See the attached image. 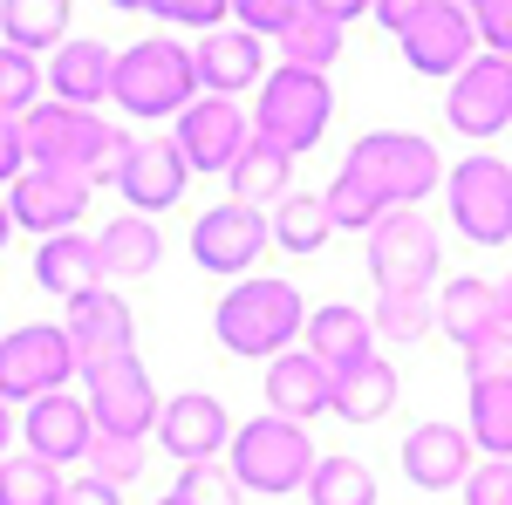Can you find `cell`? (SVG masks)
Returning a JSON list of instances; mask_svg holds the SVG:
<instances>
[{"instance_id": "9a60e30c", "label": "cell", "mask_w": 512, "mask_h": 505, "mask_svg": "<svg viewBox=\"0 0 512 505\" xmlns=\"http://www.w3.org/2000/svg\"><path fill=\"white\" fill-rule=\"evenodd\" d=\"M274 239V219H260L253 205H212L205 219L192 226V260L205 273H246L260 260V246Z\"/></svg>"}, {"instance_id": "816d5d0a", "label": "cell", "mask_w": 512, "mask_h": 505, "mask_svg": "<svg viewBox=\"0 0 512 505\" xmlns=\"http://www.w3.org/2000/svg\"><path fill=\"white\" fill-rule=\"evenodd\" d=\"M158 505H178V499H158Z\"/></svg>"}, {"instance_id": "d6a6232c", "label": "cell", "mask_w": 512, "mask_h": 505, "mask_svg": "<svg viewBox=\"0 0 512 505\" xmlns=\"http://www.w3.org/2000/svg\"><path fill=\"white\" fill-rule=\"evenodd\" d=\"M62 492H69V478L55 465H41L35 451L0 458V505H62Z\"/></svg>"}, {"instance_id": "484cf974", "label": "cell", "mask_w": 512, "mask_h": 505, "mask_svg": "<svg viewBox=\"0 0 512 505\" xmlns=\"http://www.w3.org/2000/svg\"><path fill=\"white\" fill-rule=\"evenodd\" d=\"M369 335H376L369 314L342 308V301L321 308V314H308V355H315L328 376H342V369H355V362H369V355H376V349H369Z\"/></svg>"}, {"instance_id": "836d02e7", "label": "cell", "mask_w": 512, "mask_h": 505, "mask_svg": "<svg viewBox=\"0 0 512 505\" xmlns=\"http://www.w3.org/2000/svg\"><path fill=\"white\" fill-rule=\"evenodd\" d=\"M472 444L485 458H512V376L472 383Z\"/></svg>"}, {"instance_id": "44dd1931", "label": "cell", "mask_w": 512, "mask_h": 505, "mask_svg": "<svg viewBox=\"0 0 512 505\" xmlns=\"http://www.w3.org/2000/svg\"><path fill=\"white\" fill-rule=\"evenodd\" d=\"M321 410H335V376L321 369L308 349H287L280 362H267V417L287 424H315Z\"/></svg>"}, {"instance_id": "8d00e7d4", "label": "cell", "mask_w": 512, "mask_h": 505, "mask_svg": "<svg viewBox=\"0 0 512 505\" xmlns=\"http://www.w3.org/2000/svg\"><path fill=\"white\" fill-rule=\"evenodd\" d=\"M369 328H376L383 342H424L437 328V301L431 294H383L376 314H369Z\"/></svg>"}, {"instance_id": "7bdbcfd3", "label": "cell", "mask_w": 512, "mask_h": 505, "mask_svg": "<svg viewBox=\"0 0 512 505\" xmlns=\"http://www.w3.org/2000/svg\"><path fill=\"white\" fill-rule=\"evenodd\" d=\"M465 369H472V383H506L512 376V328H492L485 342H472Z\"/></svg>"}, {"instance_id": "277c9868", "label": "cell", "mask_w": 512, "mask_h": 505, "mask_svg": "<svg viewBox=\"0 0 512 505\" xmlns=\"http://www.w3.org/2000/svg\"><path fill=\"white\" fill-rule=\"evenodd\" d=\"M342 171L362 178L390 212H417V205L437 192V178H444L437 144L417 137V130H369V137H355V151L342 157Z\"/></svg>"}, {"instance_id": "e0dca14e", "label": "cell", "mask_w": 512, "mask_h": 505, "mask_svg": "<svg viewBox=\"0 0 512 505\" xmlns=\"http://www.w3.org/2000/svg\"><path fill=\"white\" fill-rule=\"evenodd\" d=\"M185 178H192V164H185V151L171 137H137L117 171V192L123 205H137V219H158L164 205L185 198Z\"/></svg>"}, {"instance_id": "d6986e66", "label": "cell", "mask_w": 512, "mask_h": 505, "mask_svg": "<svg viewBox=\"0 0 512 505\" xmlns=\"http://www.w3.org/2000/svg\"><path fill=\"white\" fill-rule=\"evenodd\" d=\"M21 437H28V451H35L41 465H76V458H89V444H96V417H89V403L82 396H41V403H28V417H21Z\"/></svg>"}, {"instance_id": "4fadbf2b", "label": "cell", "mask_w": 512, "mask_h": 505, "mask_svg": "<svg viewBox=\"0 0 512 505\" xmlns=\"http://www.w3.org/2000/svg\"><path fill=\"white\" fill-rule=\"evenodd\" d=\"M89 192H96L89 178H69V171H41V164H28V171L14 178V192H7V212H14V226H21V233L62 239L82 219Z\"/></svg>"}, {"instance_id": "b9f144b4", "label": "cell", "mask_w": 512, "mask_h": 505, "mask_svg": "<svg viewBox=\"0 0 512 505\" xmlns=\"http://www.w3.org/2000/svg\"><path fill=\"white\" fill-rule=\"evenodd\" d=\"M151 21H178L198 35H219L233 21V0H151Z\"/></svg>"}, {"instance_id": "9c48e42d", "label": "cell", "mask_w": 512, "mask_h": 505, "mask_svg": "<svg viewBox=\"0 0 512 505\" xmlns=\"http://www.w3.org/2000/svg\"><path fill=\"white\" fill-rule=\"evenodd\" d=\"M444 198H451V226L472 246H506L512 239V164L506 157L472 151L444 178Z\"/></svg>"}, {"instance_id": "5b68a950", "label": "cell", "mask_w": 512, "mask_h": 505, "mask_svg": "<svg viewBox=\"0 0 512 505\" xmlns=\"http://www.w3.org/2000/svg\"><path fill=\"white\" fill-rule=\"evenodd\" d=\"M376 21L403 41V62L417 76H458L465 62H478L472 7H458V0H390V7H376Z\"/></svg>"}, {"instance_id": "f6af8a7d", "label": "cell", "mask_w": 512, "mask_h": 505, "mask_svg": "<svg viewBox=\"0 0 512 505\" xmlns=\"http://www.w3.org/2000/svg\"><path fill=\"white\" fill-rule=\"evenodd\" d=\"M472 28H478V41H485V55H506L512 62V0H478Z\"/></svg>"}, {"instance_id": "d590c367", "label": "cell", "mask_w": 512, "mask_h": 505, "mask_svg": "<svg viewBox=\"0 0 512 505\" xmlns=\"http://www.w3.org/2000/svg\"><path fill=\"white\" fill-rule=\"evenodd\" d=\"M308 505H376V478L362 458H315Z\"/></svg>"}, {"instance_id": "ab89813d", "label": "cell", "mask_w": 512, "mask_h": 505, "mask_svg": "<svg viewBox=\"0 0 512 505\" xmlns=\"http://www.w3.org/2000/svg\"><path fill=\"white\" fill-rule=\"evenodd\" d=\"M82 465H89V478H103V485L123 492V485L144 471V444H137V437H103V430H96V444H89Z\"/></svg>"}, {"instance_id": "ba28073f", "label": "cell", "mask_w": 512, "mask_h": 505, "mask_svg": "<svg viewBox=\"0 0 512 505\" xmlns=\"http://www.w3.org/2000/svg\"><path fill=\"white\" fill-rule=\"evenodd\" d=\"M69 376H82V362H76V342H69L62 321H28V328L0 335V403L62 396Z\"/></svg>"}, {"instance_id": "f907efd6", "label": "cell", "mask_w": 512, "mask_h": 505, "mask_svg": "<svg viewBox=\"0 0 512 505\" xmlns=\"http://www.w3.org/2000/svg\"><path fill=\"white\" fill-rule=\"evenodd\" d=\"M14 239V212H7V192H0V246Z\"/></svg>"}, {"instance_id": "74e56055", "label": "cell", "mask_w": 512, "mask_h": 505, "mask_svg": "<svg viewBox=\"0 0 512 505\" xmlns=\"http://www.w3.org/2000/svg\"><path fill=\"white\" fill-rule=\"evenodd\" d=\"M35 103H41V69H35V55H21V48H7V41H0V117L21 123Z\"/></svg>"}, {"instance_id": "5bb4252c", "label": "cell", "mask_w": 512, "mask_h": 505, "mask_svg": "<svg viewBox=\"0 0 512 505\" xmlns=\"http://www.w3.org/2000/svg\"><path fill=\"white\" fill-rule=\"evenodd\" d=\"M171 144L185 151L192 171H233V157L253 144V123H246V110L226 103V96H198L192 110L178 117Z\"/></svg>"}, {"instance_id": "7402d4cb", "label": "cell", "mask_w": 512, "mask_h": 505, "mask_svg": "<svg viewBox=\"0 0 512 505\" xmlns=\"http://www.w3.org/2000/svg\"><path fill=\"white\" fill-rule=\"evenodd\" d=\"M355 14H362L355 0H301L294 28L274 41L280 62H287V69H315V76H328V62L342 55V28H349Z\"/></svg>"}, {"instance_id": "f1b7e54d", "label": "cell", "mask_w": 512, "mask_h": 505, "mask_svg": "<svg viewBox=\"0 0 512 505\" xmlns=\"http://www.w3.org/2000/svg\"><path fill=\"white\" fill-rule=\"evenodd\" d=\"M287 171H294V157L280 151V144H267V137H253L246 151L233 157V171H226V185H233V205H280L287 198Z\"/></svg>"}, {"instance_id": "bcb514c9", "label": "cell", "mask_w": 512, "mask_h": 505, "mask_svg": "<svg viewBox=\"0 0 512 505\" xmlns=\"http://www.w3.org/2000/svg\"><path fill=\"white\" fill-rule=\"evenodd\" d=\"M28 171V144H21V123L0 117V192H14V178Z\"/></svg>"}, {"instance_id": "8fae6325", "label": "cell", "mask_w": 512, "mask_h": 505, "mask_svg": "<svg viewBox=\"0 0 512 505\" xmlns=\"http://www.w3.org/2000/svg\"><path fill=\"white\" fill-rule=\"evenodd\" d=\"M444 267V246H437L431 219L424 212H390L376 233H369V273L383 294H424Z\"/></svg>"}, {"instance_id": "7dc6e473", "label": "cell", "mask_w": 512, "mask_h": 505, "mask_svg": "<svg viewBox=\"0 0 512 505\" xmlns=\"http://www.w3.org/2000/svg\"><path fill=\"white\" fill-rule=\"evenodd\" d=\"M62 505H123V492H117V485H103V478H69Z\"/></svg>"}, {"instance_id": "ee69618b", "label": "cell", "mask_w": 512, "mask_h": 505, "mask_svg": "<svg viewBox=\"0 0 512 505\" xmlns=\"http://www.w3.org/2000/svg\"><path fill=\"white\" fill-rule=\"evenodd\" d=\"M465 505H512V458H485L465 478Z\"/></svg>"}, {"instance_id": "30bf717a", "label": "cell", "mask_w": 512, "mask_h": 505, "mask_svg": "<svg viewBox=\"0 0 512 505\" xmlns=\"http://www.w3.org/2000/svg\"><path fill=\"white\" fill-rule=\"evenodd\" d=\"M82 389H89V417H96L103 437H137V444H144V430L164 417L158 389H151V369H144L137 355L82 369Z\"/></svg>"}, {"instance_id": "d4e9b609", "label": "cell", "mask_w": 512, "mask_h": 505, "mask_svg": "<svg viewBox=\"0 0 512 505\" xmlns=\"http://www.w3.org/2000/svg\"><path fill=\"white\" fill-rule=\"evenodd\" d=\"M35 280H41V294H55V301H82V294H96L110 273H103V253H96V239L62 233V239H41Z\"/></svg>"}, {"instance_id": "7a4b0ae2", "label": "cell", "mask_w": 512, "mask_h": 505, "mask_svg": "<svg viewBox=\"0 0 512 505\" xmlns=\"http://www.w3.org/2000/svg\"><path fill=\"white\" fill-rule=\"evenodd\" d=\"M212 335H219V349L246 355V362H280V355L308 335L301 287H294V280H274V273L239 280L233 294L212 308Z\"/></svg>"}, {"instance_id": "cb8c5ba5", "label": "cell", "mask_w": 512, "mask_h": 505, "mask_svg": "<svg viewBox=\"0 0 512 505\" xmlns=\"http://www.w3.org/2000/svg\"><path fill=\"white\" fill-rule=\"evenodd\" d=\"M260 48L267 41H253V35H239V28H219V35H198L192 48V69H198V89L205 96H246L253 82H267L260 76Z\"/></svg>"}, {"instance_id": "3957f363", "label": "cell", "mask_w": 512, "mask_h": 505, "mask_svg": "<svg viewBox=\"0 0 512 505\" xmlns=\"http://www.w3.org/2000/svg\"><path fill=\"white\" fill-rule=\"evenodd\" d=\"M198 96V69H192V48L185 41H130L117 55V82H110V103H117L123 117H137V123H158V117H185Z\"/></svg>"}, {"instance_id": "e575fe53", "label": "cell", "mask_w": 512, "mask_h": 505, "mask_svg": "<svg viewBox=\"0 0 512 505\" xmlns=\"http://www.w3.org/2000/svg\"><path fill=\"white\" fill-rule=\"evenodd\" d=\"M321 205H328L335 233H362V239H369L376 226H383V219H390V205H383V198L369 192L362 178H349V171H335V185L321 192Z\"/></svg>"}, {"instance_id": "603a6c76", "label": "cell", "mask_w": 512, "mask_h": 505, "mask_svg": "<svg viewBox=\"0 0 512 505\" xmlns=\"http://www.w3.org/2000/svg\"><path fill=\"white\" fill-rule=\"evenodd\" d=\"M110 82H117V55L103 48V41H62L55 55H48V103H69V110H96L103 96H110Z\"/></svg>"}, {"instance_id": "2e32d148", "label": "cell", "mask_w": 512, "mask_h": 505, "mask_svg": "<svg viewBox=\"0 0 512 505\" xmlns=\"http://www.w3.org/2000/svg\"><path fill=\"white\" fill-rule=\"evenodd\" d=\"M158 444L178 458V465H212L219 451H233V417H226V403H219V396L185 389V396H171V403H164Z\"/></svg>"}, {"instance_id": "7c38bea8", "label": "cell", "mask_w": 512, "mask_h": 505, "mask_svg": "<svg viewBox=\"0 0 512 505\" xmlns=\"http://www.w3.org/2000/svg\"><path fill=\"white\" fill-rule=\"evenodd\" d=\"M444 117L458 137H499L512 123V62L506 55H478L451 76V96H444Z\"/></svg>"}, {"instance_id": "8992f818", "label": "cell", "mask_w": 512, "mask_h": 505, "mask_svg": "<svg viewBox=\"0 0 512 505\" xmlns=\"http://www.w3.org/2000/svg\"><path fill=\"white\" fill-rule=\"evenodd\" d=\"M226 465H233L239 492H294V485H308L315 478V444H308V430L287 424V417H253V424L233 430V451H226Z\"/></svg>"}, {"instance_id": "ac0fdd59", "label": "cell", "mask_w": 512, "mask_h": 505, "mask_svg": "<svg viewBox=\"0 0 512 505\" xmlns=\"http://www.w3.org/2000/svg\"><path fill=\"white\" fill-rule=\"evenodd\" d=\"M62 328H69V342H76V362H82V369L137 355V314L123 308V301L110 294V287H96V294H82V301H69V314H62Z\"/></svg>"}, {"instance_id": "4dcf8cb0", "label": "cell", "mask_w": 512, "mask_h": 505, "mask_svg": "<svg viewBox=\"0 0 512 505\" xmlns=\"http://www.w3.org/2000/svg\"><path fill=\"white\" fill-rule=\"evenodd\" d=\"M96 253H103V273H123V280H137V273H151L164 260V239L151 219H137V212H117L103 233H96Z\"/></svg>"}, {"instance_id": "4316f807", "label": "cell", "mask_w": 512, "mask_h": 505, "mask_svg": "<svg viewBox=\"0 0 512 505\" xmlns=\"http://www.w3.org/2000/svg\"><path fill=\"white\" fill-rule=\"evenodd\" d=\"M396 389H403L396 369L383 355H369V362H355V369L335 376V417H342V424H376V417L396 410Z\"/></svg>"}, {"instance_id": "c3c4849f", "label": "cell", "mask_w": 512, "mask_h": 505, "mask_svg": "<svg viewBox=\"0 0 512 505\" xmlns=\"http://www.w3.org/2000/svg\"><path fill=\"white\" fill-rule=\"evenodd\" d=\"M14 430H21V417H14V403H0V458H7V444H14Z\"/></svg>"}, {"instance_id": "6da1fadb", "label": "cell", "mask_w": 512, "mask_h": 505, "mask_svg": "<svg viewBox=\"0 0 512 505\" xmlns=\"http://www.w3.org/2000/svg\"><path fill=\"white\" fill-rule=\"evenodd\" d=\"M21 144H28V164L41 171H69V178H89V185H117L123 157L137 137H123L117 123H103L96 110H69V103H35L21 117Z\"/></svg>"}, {"instance_id": "83f0119b", "label": "cell", "mask_w": 512, "mask_h": 505, "mask_svg": "<svg viewBox=\"0 0 512 505\" xmlns=\"http://www.w3.org/2000/svg\"><path fill=\"white\" fill-rule=\"evenodd\" d=\"M437 328H444L458 349H472V342H485L492 328H506V321H499L492 280H451V287L437 294Z\"/></svg>"}, {"instance_id": "ffe728a7", "label": "cell", "mask_w": 512, "mask_h": 505, "mask_svg": "<svg viewBox=\"0 0 512 505\" xmlns=\"http://www.w3.org/2000/svg\"><path fill=\"white\" fill-rule=\"evenodd\" d=\"M403 478L417 492H444L472 478V430L458 424H417L403 437Z\"/></svg>"}, {"instance_id": "1f68e13d", "label": "cell", "mask_w": 512, "mask_h": 505, "mask_svg": "<svg viewBox=\"0 0 512 505\" xmlns=\"http://www.w3.org/2000/svg\"><path fill=\"white\" fill-rule=\"evenodd\" d=\"M328 233H335V219H328V205H321V192H287L274 205V246H287V253H321L328 246Z\"/></svg>"}, {"instance_id": "f35d334b", "label": "cell", "mask_w": 512, "mask_h": 505, "mask_svg": "<svg viewBox=\"0 0 512 505\" xmlns=\"http://www.w3.org/2000/svg\"><path fill=\"white\" fill-rule=\"evenodd\" d=\"M171 499L178 505H239V478H233V465H185L178 471V485H171Z\"/></svg>"}, {"instance_id": "681fc988", "label": "cell", "mask_w": 512, "mask_h": 505, "mask_svg": "<svg viewBox=\"0 0 512 505\" xmlns=\"http://www.w3.org/2000/svg\"><path fill=\"white\" fill-rule=\"evenodd\" d=\"M492 294H499V321L512 328V273H506V280H492Z\"/></svg>"}, {"instance_id": "60d3db41", "label": "cell", "mask_w": 512, "mask_h": 505, "mask_svg": "<svg viewBox=\"0 0 512 505\" xmlns=\"http://www.w3.org/2000/svg\"><path fill=\"white\" fill-rule=\"evenodd\" d=\"M294 14H301V0H233L239 35H253V41H280L294 28Z\"/></svg>"}, {"instance_id": "52a82bcc", "label": "cell", "mask_w": 512, "mask_h": 505, "mask_svg": "<svg viewBox=\"0 0 512 505\" xmlns=\"http://www.w3.org/2000/svg\"><path fill=\"white\" fill-rule=\"evenodd\" d=\"M328 117H335V89H328V76H315V69H287V62L267 69L253 137H267V144H280L287 157H301V151L321 144Z\"/></svg>"}, {"instance_id": "f546056e", "label": "cell", "mask_w": 512, "mask_h": 505, "mask_svg": "<svg viewBox=\"0 0 512 505\" xmlns=\"http://www.w3.org/2000/svg\"><path fill=\"white\" fill-rule=\"evenodd\" d=\"M0 41L21 55H55L69 41V7L62 0H0Z\"/></svg>"}]
</instances>
